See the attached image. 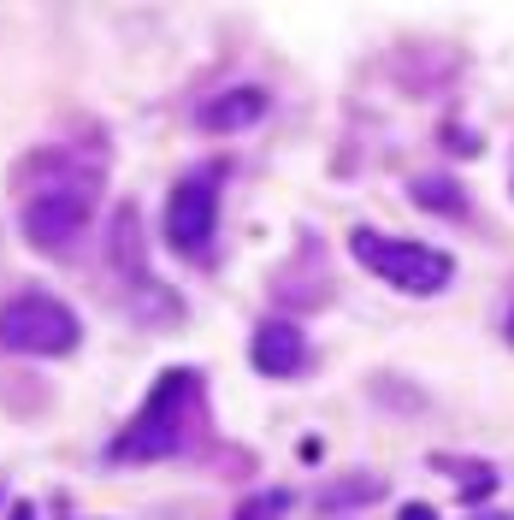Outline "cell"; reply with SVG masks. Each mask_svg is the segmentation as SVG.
<instances>
[{
    "label": "cell",
    "instance_id": "obj_2",
    "mask_svg": "<svg viewBox=\"0 0 514 520\" xmlns=\"http://www.w3.org/2000/svg\"><path fill=\"white\" fill-rule=\"evenodd\" d=\"M349 249L361 266H373L385 284L396 290H408V296H432V290H444L455 272L450 255H438V249H420V243H396V237H379V231H355L349 237Z\"/></svg>",
    "mask_w": 514,
    "mask_h": 520
},
{
    "label": "cell",
    "instance_id": "obj_4",
    "mask_svg": "<svg viewBox=\"0 0 514 520\" xmlns=\"http://www.w3.org/2000/svg\"><path fill=\"white\" fill-rule=\"evenodd\" d=\"M219 219V172H190L166 201V243L178 255H207Z\"/></svg>",
    "mask_w": 514,
    "mask_h": 520
},
{
    "label": "cell",
    "instance_id": "obj_11",
    "mask_svg": "<svg viewBox=\"0 0 514 520\" xmlns=\"http://www.w3.org/2000/svg\"><path fill=\"white\" fill-rule=\"evenodd\" d=\"M12 520H36V509H12Z\"/></svg>",
    "mask_w": 514,
    "mask_h": 520
},
{
    "label": "cell",
    "instance_id": "obj_9",
    "mask_svg": "<svg viewBox=\"0 0 514 520\" xmlns=\"http://www.w3.org/2000/svg\"><path fill=\"white\" fill-rule=\"evenodd\" d=\"M284 509H290V491H266V497H249L237 509V520H278Z\"/></svg>",
    "mask_w": 514,
    "mask_h": 520
},
{
    "label": "cell",
    "instance_id": "obj_1",
    "mask_svg": "<svg viewBox=\"0 0 514 520\" xmlns=\"http://www.w3.org/2000/svg\"><path fill=\"white\" fill-rule=\"evenodd\" d=\"M195 420H201V379L190 367H172L154 396L142 402V414L130 420V432L113 444V461H160V455H178L195 438Z\"/></svg>",
    "mask_w": 514,
    "mask_h": 520
},
{
    "label": "cell",
    "instance_id": "obj_10",
    "mask_svg": "<svg viewBox=\"0 0 514 520\" xmlns=\"http://www.w3.org/2000/svg\"><path fill=\"white\" fill-rule=\"evenodd\" d=\"M396 520H438V515H432L426 503H408V509H402V515H396Z\"/></svg>",
    "mask_w": 514,
    "mask_h": 520
},
{
    "label": "cell",
    "instance_id": "obj_3",
    "mask_svg": "<svg viewBox=\"0 0 514 520\" xmlns=\"http://www.w3.org/2000/svg\"><path fill=\"white\" fill-rule=\"evenodd\" d=\"M0 343L24 355H65L77 349V314L54 296H12L0 308Z\"/></svg>",
    "mask_w": 514,
    "mask_h": 520
},
{
    "label": "cell",
    "instance_id": "obj_7",
    "mask_svg": "<svg viewBox=\"0 0 514 520\" xmlns=\"http://www.w3.org/2000/svg\"><path fill=\"white\" fill-rule=\"evenodd\" d=\"M260 113H266V95H260V89H231V95H219V101L201 107V125L207 130H243V125H255Z\"/></svg>",
    "mask_w": 514,
    "mask_h": 520
},
{
    "label": "cell",
    "instance_id": "obj_8",
    "mask_svg": "<svg viewBox=\"0 0 514 520\" xmlns=\"http://www.w3.org/2000/svg\"><path fill=\"white\" fill-rule=\"evenodd\" d=\"M414 201L432 207V213H467V195L455 190L450 178H420V184H414Z\"/></svg>",
    "mask_w": 514,
    "mask_h": 520
},
{
    "label": "cell",
    "instance_id": "obj_6",
    "mask_svg": "<svg viewBox=\"0 0 514 520\" xmlns=\"http://www.w3.org/2000/svg\"><path fill=\"white\" fill-rule=\"evenodd\" d=\"M255 367L266 379H284V373H296L302 367V331L290 320H266L255 331Z\"/></svg>",
    "mask_w": 514,
    "mask_h": 520
},
{
    "label": "cell",
    "instance_id": "obj_12",
    "mask_svg": "<svg viewBox=\"0 0 514 520\" xmlns=\"http://www.w3.org/2000/svg\"><path fill=\"white\" fill-rule=\"evenodd\" d=\"M509 343H514V314H509Z\"/></svg>",
    "mask_w": 514,
    "mask_h": 520
},
{
    "label": "cell",
    "instance_id": "obj_5",
    "mask_svg": "<svg viewBox=\"0 0 514 520\" xmlns=\"http://www.w3.org/2000/svg\"><path fill=\"white\" fill-rule=\"evenodd\" d=\"M89 207H95V184H83V178L54 184V190H42L24 207V231H30L36 249H65L89 225Z\"/></svg>",
    "mask_w": 514,
    "mask_h": 520
}]
</instances>
